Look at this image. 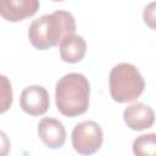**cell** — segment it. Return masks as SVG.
<instances>
[{
  "mask_svg": "<svg viewBox=\"0 0 156 156\" xmlns=\"http://www.w3.org/2000/svg\"><path fill=\"white\" fill-rule=\"evenodd\" d=\"M76 33V20L68 11L57 10L34 20L28 29V39L33 48L48 50Z\"/></svg>",
  "mask_w": 156,
  "mask_h": 156,
  "instance_id": "1",
  "label": "cell"
},
{
  "mask_svg": "<svg viewBox=\"0 0 156 156\" xmlns=\"http://www.w3.org/2000/svg\"><path fill=\"white\" fill-rule=\"evenodd\" d=\"M90 84L82 73H67L56 83L55 100L58 112L66 117H77L89 107Z\"/></svg>",
  "mask_w": 156,
  "mask_h": 156,
  "instance_id": "2",
  "label": "cell"
},
{
  "mask_svg": "<svg viewBox=\"0 0 156 156\" xmlns=\"http://www.w3.org/2000/svg\"><path fill=\"white\" fill-rule=\"evenodd\" d=\"M110 94L113 101L124 104L139 98L145 89V80L139 69L127 62L112 67L108 77Z\"/></svg>",
  "mask_w": 156,
  "mask_h": 156,
  "instance_id": "3",
  "label": "cell"
},
{
  "mask_svg": "<svg viewBox=\"0 0 156 156\" xmlns=\"http://www.w3.org/2000/svg\"><path fill=\"white\" fill-rule=\"evenodd\" d=\"M71 139L73 149L78 154L91 155L101 147L104 141V133L96 122L84 121L73 128Z\"/></svg>",
  "mask_w": 156,
  "mask_h": 156,
  "instance_id": "4",
  "label": "cell"
},
{
  "mask_svg": "<svg viewBox=\"0 0 156 156\" xmlns=\"http://www.w3.org/2000/svg\"><path fill=\"white\" fill-rule=\"evenodd\" d=\"M20 105L27 115L41 116L50 106L49 93L41 85H29L22 90Z\"/></svg>",
  "mask_w": 156,
  "mask_h": 156,
  "instance_id": "5",
  "label": "cell"
},
{
  "mask_svg": "<svg viewBox=\"0 0 156 156\" xmlns=\"http://www.w3.org/2000/svg\"><path fill=\"white\" fill-rule=\"evenodd\" d=\"M39 7V0H0V13L7 22H21L32 17Z\"/></svg>",
  "mask_w": 156,
  "mask_h": 156,
  "instance_id": "6",
  "label": "cell"
},
{
  "mask_svg": "<svg viewBox=\"0 0 156 156\" xmlns=\"http://www.w3.org/2000/svg\"><path fill=\"white\" fill-rule=\"evenodd\" d=\"M123 119L127 127L132 130H144L152 127L155 122V112L149 105L135 102L126 107L123 111Z\"/></svg>",
  "mask_w": 156,
  "mask_h": 156,
  "instance_id": "7",
  "label": "cell"
},
{
  "mask_svg": "<svg viewBox=\"0 0 156 156\" xmlns=\"http://www.w3.org/2000/svg\"><path fill=\"white\" fill-rule=\"evenodd\" d=\"M38 135L50 149H60L66 141V129L61 121L45 117L38 123Z\"/></svg>",
  "mask_w": 156,
  "mask_h": 156,
  "instance_id": "8",
  "label": "cell"
},
{
  "mask_svg": "<svg viewBox=\"0 0 156 156\" xmlns=\"http://www.w3.org/2000/svg\"><path fill=\"white\" fill-rule=\"evenodd\" d=\"M87 52V43L83 37L73 34L60 43L61 60L68 63H77L83 60Z\"/></svg>",
  "mask_w": 156,
  "mask_h": 156,
  "instance_id": "9",
  "label": "cell"
},
{
  "mask_svg": "<svg viewBox=\"0 0 156 156\" xmlns=\"http://www.w3.org/2000/svg\"><path fill=\"white\" fill-rule=\"evenodd\" d=\"M133 154L138 156H156V133L139 135L133 141Z\"/></svg>",
  "mask_w": 156,
  "mask_h": 156,
  "instance_id": "10",
  "label": "cell"
},
{
  "mask_svg": "<svg viewBox=\"0 0 156 156\" xmlns=\"http://www.w3.org/2000/svg\"><path fill=\"white\" fill-rule=\"evenodd\" d=\"M143 20L150 29L156 30V1H152L145 6L143 11Z\"/></svg>",
  "mask_w": 156,
  "mask_h": 156,
  "instance_id": "11",
  "label": "cell"
},
{
  "mask_svg": "<svg viewBox=\"0 0 156 156\" xmlns=\"http://www.w3.org/2000/svg\"><path fill=\"white\" fill-rule=\"evenodd\" d=\"M2 78V102H1V113L6 112V110L11 106L12 104V89H11V83H9L7 78L5 76Z\"/></svg>",
  "mask_w": 156,
  "mask_h": 156,
  "instance_id": "12",
  "label": "cell"
},
{
  "mask_svg": "<svg viewBox=\"0 0 156 156\" xmlns=\"http://www.w3.org/2000/svg\"><path fill=\"white\" fill-rule=\"evenodd\" d=\"M52 1H63V0H52Z\"/></svg>",
  "mask_w": 156,
  "mask_h": 156,
  "instance_id": "13",
  "label": "cell"
}]
</instances>
